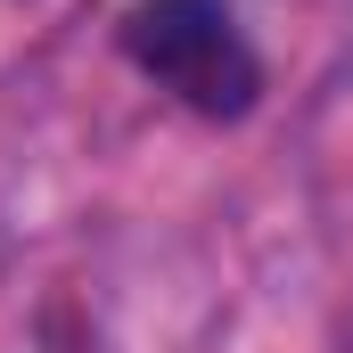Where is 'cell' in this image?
Here are the masks:
<instances>
[{
	"instance_id": "1",
	"label": "cell",
	"mask_w": 353,
	"mask_h": 353,
	"mask_svg": "<svg viewBox=\"0 0 353 353\" xmlns=\"http://www.w3.org/2000/svg\"><path fill=\"white\" fill-rule=\"evenodd\" d=\"M123 58L205 123H239L263 99V58L230 0H132L115 25Z\"/></svg>"
}]
</instances>
